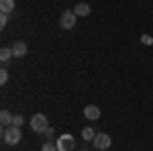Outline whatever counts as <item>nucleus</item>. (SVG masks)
I'll list each match as a JSON object with an SVG mask.
<instances>
[{
    "label": "nucleus",
    "instance_id": "39448f33",
    "mask_svg": "<svg viewBox=\"0 0 153 151\" xmlns=\"http://www.w3.org/2000/svg\"><path fill=\"white\" fill-rule=\"evenodd\" d=\"M55 145H57V151H71L76 143H74V137L65 133V135H61V137L55 139Z\"/></svg>",
    "mask_w": 153,
    "mask_h": 151
},
{
    "label": "nucleus",
    "instance_id": "2eb2a0df",
    "mask_svg": "<svg viewBox=\"0 0 153 151\" xmlns=\"http://www.w3.org/2000/svg\"><path fill=\"white\" fill-rule=\"evenodd\" d=\"M6 82H8V71L2 68L0 70V84H6Z\"/></svg>",
    "mask_w": 153,
    "mask_h": 151
},
{
    "label": "nucleus",
    "instance_id": "6e6552de",
    "mask_svg": "<svg viewBox=\"0 0 153 151\" xmlns=\"http://www.w3.org/2000/svg\"><path fill=\"white\" fill-rule=\"evenodd\" d=\"M12 57H14L12 55V47H2L0 49V61H2V65H6Z\"/></svg>",
    "mask_w": 153,
    "mask_h": 151
},
{
    "label": "nucleus",
    "instance_id": "4468645a",
    "mask_svg": "<svg viewBox=\"0 0 153 151\" xmlns=\"http://www.w3.org/2000/svg\"><path fill=\"white\" fill-rule=\"evenodd\" d=\"M23 123H25L23 116H21V115H14V118H12V125H14V127H21Z\"/></svg>",
    "mask_w": 153,
    "mask_h": 151
},
{
    "label": "nucleus",
    "instance_id": "1a4fd4ad",
    "mask_svg": "<svg viewBox=\"0 0 153 151\" xmlns=\"http://www.w3.org/2000/svg\"><path fill=\"white\" fill-rule=\"evenodd\" d=\"M74 12H76V16H88V14H90V6H88L86 2H78L76 8H74Z\"/></svg>",
    "mask_w": 153,
    "mask_h": 151
},
{
    "label": "nucleus",
    "instance_id": "ddd939ff",
    "mask_svg": "<svg viewBox=\"0 0 153 151\" xmlns=\"http://www.w3.org/2000/svg\"><path fill=\"white\" fill-rule=\"evenodd\" d=\"M41 151H57V145L53 141H45V145L41 147Z\"/></svg>",
    "mask_w": 153,
    "mask_h": 151
},
{
    "label": "nucleus",
    "instance_id": "7ed1b4c3",
    "mask_svg": "<svg viewBox=\"0 0 153 151\" xmlns=\"http://www.w3.org/2000/svg\"><path fill=\"white\" fill-rule=\"evenodd\" d=\"M94 147L96 149H100V151H106V149H110V145H112V141H110V135H106V133H96V137H94Z\"/></svg>",
    "mask_w": 153,
    "mask_h": 151
},
{
    "label": "nucleus",
    "instance_id": "20e7f679",
    "mask_svg": "<svg viewBox=\"0 0 153 151\" xmlns=\"http://www.w3.org/2000/svg\"><path fill=\"white\" fill-rule=\"evenodd\" d=\"M76 19H78V16H76L74 10H65L61 14V19H59V27L65 29V31H68V29H74V27H76Z\"/></svg>",
    "mask_w": 153,
    "mask_h": 151
},
{
    "label": "nucleus",
    "instance_id": "423d86ee",
    "mask_svg": "<svg viewBox=\"0 0 153 151\" xmlns=\"http://www.w3.org/2000/svg\"><path fill=\"white\" fill-rule=\"evenodd\" d=\"M84 116H86L88 121H98V118H100V108L94 106V104H88L84 108Z\"/></svg>",
    "mask_w": 153,
    "mask_h": 151
},
{
    "label": "nucleus",
    "instance_id": "f8f14e48",
    "mask_svg": "<svg viewBox=\"0 0 153 151\" xmlns=\"http://www.w3.org/2000/svg\"><path fill=\"white\" fill-rule=\"evenodd\" d=\"M94 137H96V133H94V129H92V127H86L82 131V139L84 141H94Z\"/></svg>",
    "mask_w": 153,
    "mask_h": 151
},
{
    "label": "nucleus",
    "instance_id": "f03ea898",
    "mask_svg": "<svg viewBox=\"0 0 153 151\" xmlns=\"http://www.w3.org/2000/svg\"><path fill=\"white\" fill-rule=\"evenodd\" d=\"M31 129H33L35 133H45V131L49 129L47 116L43 115V112H37V115H33V118H31Z\"/></svg>",
    "mask_w": 153,
    "mask_h": 151
},
{
    "label": "nucleus",
    "instance_id": "9b49d317",
    "mask_svg": "<svg viewBox=\"0 0 153 151\" xmlns=\"http://www.w3.org/2000/svg\"><path fill=\"white\" fill-rule=\"evenodd\" d=\"M12 118H14V116H12L8 110H2V112H0V123H2L4 127H10V125H12Z\"/></svg>",
    "mask_w": 153,
    "mask_h": 151
},
{
    "label": "nucleus",
    "instance_id": "9d476101",
    "mask_svg": "<svg viewBox=\"0 0 153 151\" xmlns=\"http://www.w3.org/2000/svg\"><path fill=\"white\" fill-rule=\"evenodd\" d=\"M0 10L10 14V12L14 10V0H0Z\"/></svg>",
    "mask_w": 153,
    "mask_h": 151
},
{
    "label": "nucleus",
    "instance_id": "f3484780",
    "mask_svg": "<svg viewBox=\"0 0 153 151\" xmlns=\"http://www.w3.org/2000/svg\"><path fill=\"white\" fill-rule=\"evenodd\" d=\"M45 137H47V139H53V129H51V127L45 131Z\"/></svg>",
    "mask_w": 153,
    "mask_h": 151
},
{
    "label": "nucleus",
    "instance_id": "dca6fc26",
    "mask_svg": "<svg viewBox=\"0 0 153 151\" xmlns=\"http://www.w3.org/2000/svg\"><path fill=\"white\" fill-rule=\"evenodd\" d=\"M6 25H8V14H6V12H2V14H0V27L4 29Z\"/></svg>",
    "mask_w": 153,
    "mask_h": 151
},
{
    "label": "nucleus",
    "instance_id": "f257e3e1",
    "mask_svg": "<svg viewBox=\"0 0 153 151\" xmlns=\"http://www.w3.org/2000/svg\"><path fill=\"white\" fill-rule=\"evenodd\" d=\"M2 139H4L6 145H16V143H21V139H23L21 127H14V125L4 127V129H2Z\"/></svg>",
    "mask_w": 153,
    "mask_h": 151
},
{
    "label": "nucleus",
    "instance_id": "a211bd4d",
    "mask_svg": "<svg viewBox=\"0 0 153 151\" xmlns=\"http://www.w3.org/2000/svg\"><path fill=\"white\" fill-rule=\"evenodd\" d=\"M80 2H86V0H80Z\"/></svg>",
    "mask_w": 153,
    "mask_h": 151
},
{
    "label": "nucleus",
    "instance_id": "6ab92c4d",
    "mask_svg": "<svg viewBox=\"0 0 153 151\" xmlns=\"http://www.w3.org/2000/svg\"><path fill=\"white\" fill-rule=\"evenodd\" d=\"M82 151H86V149H82Z\"/></svg>",
    "mask_w": 153,
    "mask_h": 151
},
{
    "label": "nucleus",
    "instance_id": "0eeeda50",
    "mask_svg": "<svg viewBox=\"0 0 153 151\" xmlns=\"http://www.w3.org/2000/svg\"><path fill=\"white\" fill-rule=\"evenodd\" d=\"M27 43H23V41H14L12 43V55L14 57H25L27 55Z\"/></svg>",
    "mask_w": 153,
    "mask_h": 151
}]
</instances>
